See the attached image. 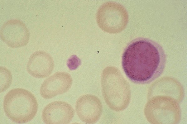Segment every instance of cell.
I'll list each match as a JSON object with an SVG mask.
<instances>
[{
  "label": "cell",
  "instance_id": "ba28073f",
  "mask_svg": "<svg viewBox=\"0 0 187 124\" xmlns=\"http://www.w3.org/2000/svg\"><path fill=\"white\" fill-rule=\"evenodd\" d=\"M72 79L71 75L65 72H58L46 79L40 89L41 96L50 99L68 91L71 87Z\"/></svg>",
  "mask_w": 187,
  "mask_h": 124
},
{
  "label": "cell",
  "instance_id": "52a82bcc",
  "mask_svg": "<svg viewBox=\"0 0 187 124\" xmlns=\"http://www.w3.org/2000/svg\"><path fill=\"white\" fill-rule=\"evenodd\" d=\"M74 110L68 103L55 101L47 104L42 112V119L46 124H68L73 119Z\"/></svg>",
  "mask_w": 187,
  "mask_h": 124
},
{
  "label": "cell",
  "instance_id": "7a4b0ae2",
  "mask_svg": "<svg viewBox=\"0 0 187 124\" xmlns=\"http://www.w3.org/2000/svg\"><path fill=\"white\" fill-rule=\"evenodd\" d=\"M101 84L103 98L110 108L117 112L124 109L128 104L130 91L119 70L113 66L105 68L102 73Z\"/></svg>",
  "mask_w": 187,
  "mask_h": 124
},
{
  "label": "cell",
  "instance_id": "30bf717a",
  "mask_svg": "<svg viewBox=\"0 0 187 124\" xmlns=\"http://www.w3.org/2000/svg\"><path fill=\"white\" fill-rule=\"evenodd\" d=\"M12 82L11 72L6 68L0 67V93L6 90L10 86Z\"/></svg>",
  "mask_w": 187,
  "mask_h": 124
},
{
  "label": "cell",
  "instance_id": "6da1fadb",
  "mask_svg": "<svg viewBox=\"0 0 187 124\" xmlns=\"http://www.w3.org/2000/svg\"><path fill=\"white\" fill-rule=\"evenodd\" d=\"M166 55L161 47L149 39L139 38L132 41L125 50L123 69L127 77L137 83H150L163 72Z\"/></svg>",
  "mask_w": 187,
  "mask_h": 124
},
{
  "label": "cell",
  "instance_id": "3957f363",
  "mask_svg": "<svg viewBox=\"0 0 187 124\" xmlns=\"http://www.w3.org/2000/svg\"><path fill=\"white\" fill-rule=\"evenodd\" d=\"M4 110L7 116L18 123L29 122L36 115L38 104L33 94L29 91L17 88L10 90L5 96Z\"/></svg>",
  "mask_w": 187,
  "mask_h": 124
},
{
  "label": "cell",
  "instance_id": "9c48e42d",
  "mask_svg": "<svg viewBox=\"0 0 187 124\" xmlns=\"http://www.w3.org/2000/svg\"><path fill=\"white\" fill-rule=\"evenodd\" d=\"M54 68V60L51 56L42 50L33 53L30 56L27 65L28 73L33 77L37 78L49 76Z\"/></svg>",
  "mask_w": 187,
  "mask_h": 124
},
{
  "label": "cell",
  "instance_id": "8992f818",
  "mask_svg": "<svg viewBox=\"0 0 187 124\" xmlns=\"http://www.w3.org/2000/svg\"><path fill=\"white\" fill-rule=\"evenodd\" d=\"M75 110L79 117L83 122L87 123H93L99 119L101 115L102 104L96 96L85 94L77 100Z\"/></svg>",
  "mask_w": 187,
  "mask_h": 124
},
{
  "label": "cell",
  "instance_id": "277c9868",
  "mask_svg": "<svg viewBox=\"0 0 187 124\" xmlns=\"http://www.w3.org/2000/svg\"><path fill=\"white\" fill-rule=\"evenodd\" d=\"M97 23L104 31L117 33L126 27L128 15L126 9L118 3L108 2L98 9L96 14Z\"/></svg>",
  "mask_w": 187,
  "mask_h": 124
},
{
  "label": "cell",
  "instance_id": "5b68a950",
  "mask_svg": "<svg viewBox=\"0 0 187 124\" xmlns=\"http://www.w3.org/2000/svg\"><path fill=\"white\" fill-rule=\"evenodd\" d=\"M0 37L8 46L16 48L26 45L28 42L30 35L23 22L15 19L8 20L2 25Z\"/></svg>",
  "mask_w": 187,
  "mask_h": 124
}]
</instances>
